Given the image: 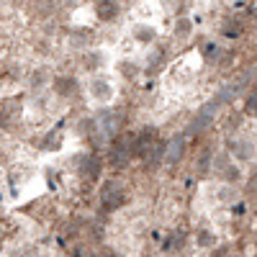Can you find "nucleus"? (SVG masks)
<instances>
[{
	"label": "nucleus",
	"mask_w": 257,
	"mask_h": 257,
	"mask_svg": "<svg viewBox=\"0 0 257 257\" xmlns=\"http://www.w3.org/2000/svg\"><path fill=\"white\" fill-rule=\"evenodd\" d=\"M100 201L108 211H116L126 203V185L121 180H105L100 188Z\"/></svg>",
	"instance_id": "f257e3e1"
},
{
	"label": "nucleus",
	"mask_w": 257,
	"mask_h": 257,
	"mask_svg": "<svg viewBox=\"0 0 257 257\" xmlns=\"http://www.w3.org/2000/svg\"><path fill=\"white\" fill-rule=\"evenodd\" d=\"M216 100L213 103H208V105H203V111L193 118V123H190V134H198V132H203V128L211 123V118H213V113H216Z\"/></svg>",
	"instance_id": "f03ea898"
},
{
	"label": "nucleus",
	"mask_w": 257,
	"mask_h": 257,
	"mask_svg": "<svg viewBox=\"0 0 257 257\" xmlns=\"http://www.w3.org/2000/svg\"><path fill=\"white\" fill-rule=\"evenodd\" d=\"M132 144L134 142H128V139H118L116 144H113V149H111V162L113 165H126L128 162V157H132L134 152H132Z\"/></svg>",
	"instance_id": "7ed1b4c3"
},
{
	"label": "nucleus",
	"mask_w": 257,
	"mask_h": 257,
	"mask_svg": "<svg viewBox=\"0 0 257 257\" xmlns=\"http://www.w3.org/2000/svg\"><path fill=\"white\" fill-rule=\"evenodd\" d=\"M152 139H155V132H152V128H144V132L134 139L132 152H134V155H139V157H147V149L152 147Z\"/></svg>",
	"instance_id": "20e7f679"
},
{
	"label": "nucleus",
	"mask_w": 257,
	"mask_h": 257,
	"mask_svg": "<svg viewBox=\"0 0 257 257\" xmlns=\"http://www.w3.org/2000/svg\"><path fill=\"white\" fill-rule=\"evenodd\" d=\"M183 152H185V137H175L173 142L167 144V162L170 165H178L180 160H183Z\"/></svg>",
	"instance_id": "39448f33"
},
{
	"label": "nucleus",
	"mask_w": 257,
	"mask_h": 257,
	"mask_svg": "<svg viewBox=\"0 0 257 257\" xmlns=\"http://www.w3.org/2000/svg\"><path fill=\"white\" fill-rule=\"evenodd\" d=\"M165 155H167V144H165V142H157V144L147 152V167H157Z\"/></svg>",
	"instance_id": "423d86ee"
},
{
	"label": "nucleus",
	"mask_w": 257,
	"mask_h": 257,
	"mask_svg": "<svg viewBox=\"0 0 257 257\" xmlns=\"http://www.w3.org/2000/svg\"><path fill=\"white\" fill-rule=\"evenodd\" d=\"M82 173L88 175L90 180H93V178H98V173H100V162H98L95 157H90V160H85V162H82Z\"/></svg>",
	"instance_id": "0eeeda50"
},
{
	"label": "nucleus",
	"mask_w": 257,
	"mask_h": 257,
	"mask_svg": "<svg viewBox=\"0 0 257 257\" xmlns=\"http://www.w3.org/2000/svg\"><path fill=\"white\" fill-rule=\"evenodd\" d=\"M75 85H77V82H75L72 77H70V80L62 77V80H57V90H59L62 95H72V93H75Z\"/></svg>",
	"instance_id": "6e6552de"
},
{
	"label": "nucleus",
	"mask_w": 257,
	"mask_h": 257,
	"mask_svg": "<svg viewBox=\"0 0 257 257\" xmlns=\"http://www.w3.org/2000/svg\"><path fill=\"white\" fill-rule=\"evenodd\" d=\"M183 239H185V234H183V231H175L173 237H167V239H165V249H175V247H180Z\"/></svg>",
	"instance_id": "1a4fd4ad"
},
{
	"label": "nucleus",
	"mask_w": 257,
	"mask_h": 257,
	"mask_svg": "<svg viewBox=\"0 0 257 257\" xmlns=\"http://www.w3.org/2000/svg\"><path fill=\"white\" fill-rule=\"evenodd\" d=\"M116 3H100V8H98V13H100V18H113L116 16Z\"/></svg>",
	"instance_id": "9d476101"
},
{
	"label": "nucleus",
	"mask_w": 257,
	"mask_h": 257,
	"mask_svg": "<svg viewBox=\"0 0 257 257\" xmlns=\"http://www.w3.org/2000/svg\"><path fill=\"white\" fill-rule=\"evenodd\" d=\"M247 113H257V90L247 98Z\"/></svg>",
	"instance_id": "9b49d317"
},
{
	"label": "nucleus",
	"mask_w": 257,
	"mask_h": 257,
	"mask_svg": "<svg viewBox=\"0 0 257 257\" xmlns=\"http://www.w3.org/2000/svg\"><path fill=\"white\" fill-rule=\"evenodd\" d=\"M224 34H226V36H239V24H229V26L224 29Z\"/></svg>",
	"instance_id": "f8f14e48"
},
{
	"label": "nucleus",
	"mask_w": 257,
	"mask_h": 257,
	"mask_svg": "<svg viewBox=\"0 0 257 257\" xmlns=\"http://www.w3.org/2000/svg\"><path fill=\"white\" fill-rule=\"evenodd\" d=\"M198 242H201V244H208V242H213V239L208 237V234H201V237H198Z\"/></svg>",
	"instance_id": "ddd939ff"
},
{
	"label": "nucleus",
	"mask_w": 257,
	"mask_h": 257,
	"mask_svg": "<svg viewBox=\"0 0 257 257\" xmlns=\"http://www.w3.org/2000/svg\"><path fill=\"white\" fill-rule=\"evenodd\" d=\"M224 252H226V249H219V252H216V257H224Z\"/></svg>",
	"instance_id": "4468645a"
},
{
	"label": "nucleus",
	"mask_w": 257,
	"mask_h": 257,
	"mask_svg": "<svg viewBox=\"0 0 257 257\" xmlns=\"http://www.w3.org/2000/svg\"><path fill=\"white\" fill-rule=\"evenodd\" d=\"M24 257H36V254H24Z\"/></svg>",
	"instance_id": "2eb2a0df"
}]
</instances>
